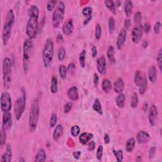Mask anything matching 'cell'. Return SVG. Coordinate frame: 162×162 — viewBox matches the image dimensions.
Masks as SVG:
<instances>
[{
    "label": "cell",
    "mask_w": 162,
    "mask_h": 162,
    "mask_svg": "<svg viewBox=\"0 0 162 162\" xmlns=\"http://www.w3.org/2000/svg\"><path fill=\"white\" fill-rule=\"evenodd\" d=\"M39 10L36 5H32L28 10L29 19L26 25V34L28 38L33 39L37 37L39 30Z\"/></svg>",
    "instance_id": "1"
},
{
    "label": "cell",
    "mask_w": 162,
    "mask_h": 162,
    "mask_svg": "<svg viewBox=\"0 0 162 162\" xmlns=\"http://www.w3.org/2000/svg\"><path fill=\"white\" fill-rule=\"evenodd\" d=\"M15 22V14L12 9L7 12L4 26L2 30V41L4 46H7L9 39L11 38L13 25Z\"/></svg>",
    "instance_id": "2"
},
{
    "label": "cell",
    "mask_w": 162,
    "mask_h": 162,
    "mask_svg": "<svg viewBox=\"0 0 162 162\" xmlns=\"http://www.w3.org/2000/svg\"><path fill=\"white\" fill-rule=\"evenodd\" d=\"M40 114V107L39 101L36 99L34 100L31 105L30 112H29V130L31 132H34L37 129L39 118Z\"/></svg>",
    "instance_id": "3"
},
{
    "label": "cell",
    "mask_w": 162,
    "mask_h": 162,
    "mask_svg": "<svg viewBox=\"0 0 162 162\" xmlns=\"http://www.w3.org/2000/svg\"><path fill=\"white\" fill-rule=\"evenodd\" d=\"M43 61L45 68H48L53 60L54 43L51 39H46L43 50Z\"/></svg>",
    "instance_id": "4"
},
{
    "label": "cell",
    "mask_w": 162,
    "mask_h": 162,
    "mask_svg": "<svg viewBox=\"0 0 162 162\" xmlns=\"http://www.w3.org/2000/svg\"><path fill=\"white\" fill-rule=\"evenodd\" d=\"M3 81L5 89H8L11 85L12 77V64L8 57H5L3 61Z\"/></svg>",
    "instance_id": "5"
},
{
    "label": "cell",
    "mask_w": 162,
    "mask_h": 162,
    "mask_svg": "<svg viewBox=\"0 0 162 162\" xmlns=\"http://www.w3.org/2000/svg\"><path fill=\"white\" fill-rule=\"evenodd\" d=\"M21 93H22L21 96L16 100L14 105V112L17 121H19L22 117L26 106L27 94H26V90L24 87H22L21 90Z\"/></svg>",
    "instance_id": "6"
},
{
    "label": "cell",
    "mask_w": 162,
    "mask_h": 162,
    "mask_svg": "<svg viewBox=\"0 0 162 162\" xmlns=\"http://www.w3.org/2000/svg\"><path fill=\"white\" fill-rule=\"evenodd\" d=\"M65 6L64 3L60 1L56 4L55 10L52 15V25L54 28H58L64 18Z\"/></svg>",
    "instance_id": "7"
},
{
    "label": "cell",
    "mask_w": 162,
    "mask_h": 162,
    "mask_svg": "<svg viewBox=\"0 0 162 162\" xmlns=\"http://www.w3.org/2000/svg\"><path fill=\"white\" fill-rule=\"evenodd\" d=\"M33 39L27 38L24 43L23 46V67L25 72H27L29 67L31 54L33 49Z\"/></svg>",
    "instance_id": "8"
},
{
    "label": "cell",
    "mask_w": 162,
    "mask_h": 162,
    "mask_svg": "<svg viewBox=\"0 0 162 162\" xmlns=\"http://www.w3.org/2000/svg\"><path fill=\"white\" fill-rule=\"evenodd\" d=\"M0 103H1V109L3 113L8 112L11 110L12 107V101L11 95L9 92L7 91L1 92Z\"/></svg>",
    "instance_id": "9"
},
{
    "label": "cell",
    "mask_w": 162,
    "mask_h": 162,
    "mask_svg": "<svg viewBox=\"0 0 162 162\" xmlns=\"http://www.w3.org/2000/svg\"><path fill=\"white\" fill-rule=\"evenodd\" d=\"M143 29L141 24L136 25L132 29L131 33L132 41L134 43L138 44L141 41L143 35Z\"/></svg>",
    "instance_id": "10"
},
{
    "label": "cell",
    "mask_w": 162,
    "mask_h": 162,
    "mask_svg": "<svg viewBox=\"0 0 162 162\" xmlns=\"http://www.w3.org/2000/svg\"><path fill=\"white\" fill-rule=\"evenodd\" d=\"M158 115V112L157 108H156L155 104H151L149 108L148 112V121L151 126L154 127L155 125L156 120H157Z\"/></svg>",
    "instance_id": "11"
},
{
    "label": "cell",
    "mask_w": 162,
    "mask_h": 162,
    "mask_svg": "<svg viewBox=\"0 0 162 162\" xmlns=\"http://www.w3.org/2000/svg\"><path fill=\"white\" fill-rule=\"evenodd\" d=\"M12 114L10 112H4L3 115L2 126L5 130H8L12 127Z\"/></svg>",
    "instance_id": "12"
},
{
    "label": "cell",
    "mask_w": 162,
    "mask_h": 162,
    "mask_svg": "<svg viewBox=\"0 0 162 162\" xmlns=\"http://www.w3.org/2000/svg\"><path fill=\"white\" fill-rule=\"evenodd\" d=\"M74 26L72 19H68L63 25L62 33L65 36H69L74 32Z\"/></svg>",
    "instance_id": "13"
},
{
    "label": "cell",
    "mask_w": 162,
    "mask_h": 162,
    "mask_svg": "<svg viewBox=\"0 0 162 162\" xmlns=\"http://www.w3.org/2000/svg\"><path fill=\"white\" fill-rule=\"evenodd\" d=\"M96 67L98 72L103 75L107 71V61L104 56H101L96 60Z\"/></svg>",
    "instance_id": "14"
},
{
    "label": "cell",
    "mask_w": 162,
    "mask_h": 162,
    "mask_svg": "<svg viewBox=\"0 0 162 162\" xmlns=\"http://www.w3.org/2000/svg\"><path fill=\"white\" fill-rule=\"evenodd\" d=\"M127 38V30L124 28L121 29L118 35L116 44L118 50H121L125 43Z\"/></svg>",
    "instance_id": "15"
},
{
    "label": "cell",
    "mask_w": 162,
    "mask_h": 162,
    "mask_svg": "<svg viewBox=\"0 0 162 162\" xmlns=\"http://www.w3.org/2000/svg\"><path fill=\"white\" fill-rule=\"evenodd\" d=\"M12 146L10 144H8L6 146L4 153L2 155L0 161L1 162H11L12 160Z\"/></svg>",
    "instance_id": "16"
},
{
    "label": "cell",
    "mask_w": 162,
    "mask_h": 162,
    "mask_svg": "<svg viewBox=\"0 0 162 162\" xmlns=\"http://www.w3.org/2000/svg\"><path fill=\"white\" fill-rule=\"evenodd\" d=\"M137 141L139 144H144L149 142L150 135L144 130H140L137 134Z\"/></svg>",
    "instance_id": "17"
},
{
    "label": "cell",
    "mask_w": 162,
    "mask_h": 162,
    "mask_svg": "<svg viewBox=\"0 0 162 162\" xmlns=\"http://www.w3.org/2000/svg\"><path fill=\"white\" fill-rule=\"evenodd\" d=\"M67 96L71 101H77L79 97L78 88L76 86L70 87L67 91Z\"/></svg>",
    "instance_id": "18"
},
{
    "label": "cell",
    "mask_w": 162,
    "mask_h": 162,
    "mask_svg": "<svg viewBox=\"0 0 162 162\" xmlns=\"http://www.w3.org/2000/svg\"><path fill=\"white\" fill-rule=\"evenodd\" d=\"M124 87H125L124 82L123 79L121 77L118 78L116 81L115 82L113 86L114 91L117 94L122 93L124 90Z\"/></svg>",
    "instance_id": "19"
},
{
    "label": "cell",
    "mask_w": 162,
    "mask_h": 162,
    "mask_svg": "<svg viewBox=\"0 0 162 162\" xmlns=\"http://www.w3.org/2000/svg\"><path fill=\"white\" fill-rule=\"evenodd\" d=\"M148 79L152 83H155L157 81V72L155 65H151L148 70Z\"/></svg>",
    "instance_id": "20"
},
{
    "label": "cell",
    "mask_w": 162,
    "mask_h": 162,
    "mask_svg": "<svg viewBox=\"0 0 162 162\" xmlns=\"http://www.w3.org/2000/svg\"><path fill=\"white\" fill-rule=\"evenodd\" d=\"M134 9L133 3L129 0H127L124 2V12L126 17H129L132 15Z\"/></svg>",
    "instance_id": "21"
},
{
    "label": "cell",
    "mask_w": 162,
    "mask_h": 162,
    "mask_svg": "<svg viewBox=\"0 0 162 162\" xmlns=\"http://www.w3.org/2000/svg\"><path fill=\"white\" fill-rule=\"evenodd\" d=\"M93 134L91 133L83 132L79 136V141L83 145H86L93 138Z\"/></svg>",
    "instance_id": "22"
},
{
    "label": "cell",
    "mask_w": 162,
    "mask_h": 162,
    "mask_svg": "<svg viewBox=\"0 0 162 162\" xmlns=\"http://www.w3.org/2000/svg\"><path fill=\"white\" fill-rule=\"evenodd\" d=\"M64 134V127L61 125H56L53 134V138L55 141H58Z\"/></svg>",
    "instance_id": "23"
},
{
    "label": "cell",
    "mask_w": 162,
    "mask_h": 162,
    "mask_svg": "<svg viewBox=\"0 0 162 162\" xmlns=\"http://www.w3.org/2000/svg\"><path fill=\"white\" fill-rule=\"evenodd\" d=\"M139 92L141 95H143L146 92V90H147L148 88V80L147 77H146V75H144V77L141 82H140L139 85Z\"/></svg>",
    "instance_id": "24"
},
{
    "label": "cell",
    "mask_w": 162,
    "mask_h": 162,
    "mask_svg": "<svg viewBox=\"0 0 162 162\" xmlns=\"http://www.w3.org/2000/svg\"><path fill=\"white\" fill-rule=\"evenodd\" d=\"M58 78L56 76L53 75L51 78V87H50V90L51 93L56 94L58 91Z\"/></svg>",
    "instance_id": "25"
},
{
    "label": "cell",
    "mask_w": 162,
    "mask_h": 162,
    "mask_svg": "<svg viewBox=\"0 0 162 162\" xmlns=\"http://www.w3.org/2000/svg\"><path fill=\"white\" fill-rule=\"evenodd\" d=\"M115 102L117 106L120 108H123L125 106V96L124 94L120 93L118 95V96L116 97L115 99Z\"/></svg>",
    "instance_id": "26"
},
{
    "label": "cell",
    "mask_w": 162,
    "mask_h": 162,
    "mask_svg": "<svg viewBox=\"0 0 162 162\" xmlns=\"http://www.w3.org/2000/svg\"><path fill=\"white\" fill-rule=\"evenodd\" d=\"M107 58L109 60V61H110L112 64H115V49L113 48V46H109L107 52Z\"/></svg>",
    "instance_id": "27"
},
{
    "label": "cell",
    "mask_w": 162,
    "mask_h": 162,
    "mask_svg": "<svg viewBox=\"0 0 162 162\" xmlns=\"http://www.w3.org/2000/svg\"><path fill=\"white\" fill-rule=\"evenodd\" d=\"M46 160V153L44 149H39L36 155L34 161L36 162H43Z\"/></svg>",
    "instance_id": "28"
},
{
    "label": "cell",
    "mask_w": 162,
    "mask_h": 162,
    "mask_svg": "<svg viewBox=\"0 0 162 162\" xmlns=\"http://www.w3.org/2000/svg\"><path fill=\"white\" fill-rule=\"evenodd\" d=\"M135 144V141L134 138H131L127 140V141L125 144V150L128 153H132Z\"/></svg>",
    "instance_id": "29"
},
{
    "label": "cell",
    "mask_w": 162,
    "mask_h": 162,
    "mask_svg": "<svg viewBox=\"0 0 162 162\" xmlns=\"http://www.w3.org/2000/svg\"><path fill=\"white\" fill-rule=\"evenodd\" d=\"M101 87H102L103 91L105 93L109 92V91L112 89V84L111 81L108 79H104L102 82Z\"/></svg>",
    "instance_id": "30"
},
{
    "label": "cell",
    "mask_w": 162,
    "mask_h": 162,
    "mask_svg": "<svg viewBox=\"0 0 162 162\" xmlns=\"http://www.w3.org/2000/svg\"><path fill=\"white\" fill-rule=\"evenodd\" d=\"M7 138V130L3 127H1V130H0V146H1V148H3V146L5 145V143H6Z\"/></svg>",
    "instance_id": "31"
},
{
    "label": "cell",
    "mask_w": 162,
    "mask_h": 162,
    "mask_svg": "<svg viewBox=\"0 0 162 162\" xmlns=\"http://www.w3.org/2000/svg\"><path fill=\"white\" fill-rule=\"evenodd\" d=\"M145 74L140 70H136L134 75V83L136 86H139L140 82L143 80Z\"/></svg>",
    "instance_id": "32"
},
{
    "label": "cell",
    "mask_w": 162,
    "mask_h": 162,
    "mask_svg": "<svg viewBox=\"0 0 162 162\" xmlns=\"http://www.w3.org/2000/svg\"><path fill=\"white\" fill-rule=\"evenodd\" d=\"M92 108L96 112H97L98 114L103 115V110H102V107H101V104L100 103V100L98 98L95 99V101H94Z\"/></svg>",
    "instance_id": "33"
},
{
    "label": "cell",
    "mask_w": 162,
    "mask_h": 162,
    "mask_svg": "<svg viewBox=\"0 0 162 162\" xmlns=\"http://www.w3.org/2000/svg\"><path fill=\"white\" fill-rule=\"evenodd\" d=\"M58 72L61 79L63 80L65 79L68 72L67 67L64 65H60L58 68Z\"/></svg>",
    "instance_id": "34"
},
{
    "label": "cell",
    "mask_w": 162,
    "mask_h": 162,
    "mask_svg": "<svg viewBox=\"0 0 162 162\" xmlns=\"http://www.w3.org/2000/svg\"><path fill=\"white\" fill-rule=\"evenodd\" d=\"M138 104H139V97L138 94L136 92H134L131 98L130 106L132 108H135L138 107Z\"/></svg>",
    "instance_id": "35"
},
{
    "label": "cell",
    "mask_w": 162,
    "mask_h": 162,
    "mask_svg": "<svg viewBox=\"0 0 162 162\" xmlns=\"http://www.w3.org/2000/svg\"><path fill=\"white\" fill-rule=\"evenodd\" d=\"M104 4H105L106 7L109 10V11L113 14L116 13V7L113 1H112V0H107V1H104Z\"/></svg>",
    "instance_id": "36"
},
{
    "label": "cell",
    "mask_w": 162,
    "mask_h": 162,
    "mask_svg": "<svg viewBox=\"0 0 162 162\" xmlns=\"http://www.w3.org/2000/svg\"><path fill=\"white\" fill-rule=\"evenodd\" d=\"M66 57V50L64 47L61 46L58 50V53H57V58L60 61H64Z\"/></svg>",
    "instance_id": "37"
},
{
    "label": "cell",
    "mask_w": 162,
    "mask_h": 162,
    "mask_svg": "<svg viewBox=\"0 0 162 162\" xmlns=\"http://www.w3.org/2000/svg\"><path fill=\"white\" fill-rule=\"evenodd\" d=\"M86 51L83 50L79 55V60L81 67L84 68L86 67Z\"/></svg>",
    "instance_id": "38"
},
{
    "label": "cell",
    "mask_w": 162,
    "mask_h": 162,
    "mask_svg": "<svg viewBox=\"0 0 162 162\" xmlns=\"http://www.w3.org/2000/svg\"><path fill=\"white\" fill-rule=\"evenodd\" d=\"M108 29L110 34H113L115 29V20L113 17H110L108 20Z\"/></svg>",
    "instance_id": "39"
},
{
    "label": "cell",
    "mask_w": 162,
    "mask_h": 162,
    "mask_svg": "<svg viewBox=\"0 0 162 162\" xmlns=\"http://www.w3.org/2000/svg\"><path fill=\"white\" fill-rule=\"evenodd\" d=\"M113 153L118 162H122L124 158V153L122 150H115L113 149Z\"/></svg>",
    "instance_id": "40"
},
{
    "label": "cell",
    "mask_w": 162,
    "mask_h": 162,
    "mask_svg": "<svg viewBox=\"0 0 162 162\" xmlns=\"http://www.w3.org/2000/svg\"><path fill=\"white\" fill-rule=\"evenodd\" d=\"M82 15L86 18L92 17V8L90 7H86L82 9Z\"/></svg>",
    "instance_id": "41"
},
{
    "label": "cell",
    "mask_w": 162,
    "mask_h": 162,
    "mask_svg": "<svg viewBox=\"0 0 162 162\" xmlns=\"http://www.w3.org/2000/svg\"><path fill=\"white\" fill-rule=\"evenodd\" d=\"M81 132V129L78 125H74L70 129V133L73 137H77Z\"/></svg>",
    "instance_id": "42"
},
{
    "label": "cell",
    "mask_w": 162,
    "mask_h": 162,
    "mask_svg": "<svg viewBox=\"0 0 162 162\" xmlns=\"http://www.w3.org/2000/svg\"><path fill=\"white\" fill-rule=\"evenodd\" d=\"M102 34V29L100 25L97 24L95 27V37L97 40H100Z\"/></svg>",
    "instance_id": "43"
},
{
    "label": "cell",
    "mask_w": 162,
    "mask_h": 162,
    "mask_svg": "<svg viewBox=\"0 0 162 162\" xmlns=\"http://www.w3.org/2000/svg\"><path fill=\"white\" fill-rule=\"evenodd\" d=\"M142 20V13L140 12H135L134 15V22L135 25L141 24V21Z\"/></svg>",
    "instance_id": "44"
},
{
    "label": "cell",
    "mask_w": 162,
    "mask_h": 162,
    "mask_svg": "<svg viewBox=\"0 0 162 162\" xmlns=\"http://www.w3.org/2000/svg\"><path fill=\"white\" fill-rule=\"evenodd\" d=\"M57 121H58V118H57V115L56 113H53L51 115L50 121V127L51 128H53L56 126Z\"/></svg>",
    "instance_id": "45"
},
{
    "label": "cell",
    "mask_w": 162,
    "mask_h": 162,
    "mask_svg": "<svg viewBox=\"0 0 162 162\" xmlns=\"http://www.w3.org/2000/svg\"><path fill=\"white\" fill-rule=\"evenodd\" d=\"M58 3V1H56V0H53V1H49L48 3H47V10L48 12H51L52 10H53L54 8H55L56 5Z\"/></svg>",
    "instance_id": "46"
},
{
    "label": "cell",
    "mask_w": 162,
    "mask_h": 162,
    "mask_svg": "<svg viewBox=\"0 0 162 162\" xmlns=\"http://www.w3.org/2000/svg\"><path fill=\"white\" fill-rule=\"evenodd\" d=\"M156 60H157V65L158 67V69L160 71L162 70V52L161 49H160L158 51V53L157 54V58H156Z\"/></svg>",
    "instance_id": "47"
},
{
    "label": "cell",
    "mask_w": 162,
    "mask_h": 162,
    "mask_svg": "<svg viewBox=\"0 0 162 162\" xmlns=\"http://www.w3.org/2000/svg\"><path fill=\"white\" fill-rule=\"evenodd\" d=\"M103 147L102 145H100L98 147L97 151H96V158L98 160L101 161L103 157Z\"/></svg>",
    "instance_id": "48"
},
{
    "label": "cell",
    "mask_w": 162,
    "mask_h": 162,
    "mask_svg": "<svg viewBox=\"0 0 162 162\" xmlns=\"http://www.w3.org/2000/svg\"><path fill=\"white\" fill-rule=\"evenodd\" d=\"M73 104L71 102H68L66 104H65L64 107V111L65 113H68L70 112V110L72 108Z\"/></svg>",
    "instance_id": "49"
},
{
    "label": "cell",
    "mask_w": 162,
    "mask_h": 162,
    "mask_svg": "<svg viewBox=\"0 0 162 162\" xmlns=\"http://www.w3.org/2000/svg\"><path fill=\"white\" fill-rule=\"evenodd\" d=\"M161 24L160 22H156L154 25L153 30L155 34H158L161 30Z\"/></svg>",
    "instance_id": "50"
},
{
    "label": "cell",
    "mask_w": 162,
    "mask_h": 162,
    "mask_svg": "<svg viewBox=\"0 0 162 162\" xmlns=\"http://www.w3.org/2000/svg\"><path fill=\"white\" fill-rule=\"evenodd\" d=\"M156 148L155 146H152L149 150V159H152L154 158V156L156 154Z\"/></svg>",
    "instance_id": "51"
},
{
    "label": "cell",
    "mask_w": 162,
    "mask_h": 162,
    "mask_svg": "<svg viewBox=\"0 0 162 162\" xmlns=\"http://www.w3.org/2000/svg\"><path fill=\"white\" fill-rule=\"evenodd\" d=\"M87 148H88V150L90 151H92L93 150H95V149L96 148V143L95 141H90V142H89L87 143Z\"/></svg>",
    "instance_id": "52"
},
{
    "label": "cell",
    "mask_w": 162,
    "mask_h": 162,
    "mask_svg": "<svg viewBox=\"0 0 162 162\" xmlns=\"http://www.w3.org/2000/svg\"><path fill=\"white\" fill-rule=\"evenodd\" d=\"M130 26H131V21L129 18H126L124 21V29L127 31L130 29Z\"/></svg>",
    "instance_id": "53"
},
{
    "label": "cell",
    "mask_w": 162,
    "mask_h": 162,
    "mask_svg": "<svg viewBox=\"0 0 162 162\" xmlns=\"http://www.w3.org/2000/svg\"><path fill=\"white\" fill-rule=\"evenodd\" d=\"M75 65L74 62H72L71 64H70L67 67L68 72L71 73L72 74V73H74L75 72Z\"/></svg>",
    "instance_id": "54"
},
{
    "label": "cell",
    "mask_w": 162,
    "mask_h": 162,
    "mask_svg": "<svg viewBox=\"0 0 162 162\" xmlns=\"http://www.w3.org/2000/svg\"><path fill=\"white\" fill-rule=\"evenodd\" d=\"M143 32H144L146 34H148L151 30V25L149 23H146L144 25H143Z\"/></svg>",
    "instance_id": "55"
},
{
    "label": "cell",
    "mask_w": 162,
    "mask_h": 162,
    "mask_svg": "<svg viewBox=\"0 0 162 162\" xmlns=\"http://www.w3.org/2000/svg\"><path fill=\"white\" fill-rule=\"evenodd\" d=\"M56 40L57 43H58L60 44H62L64 42V37H63V36H62V34L61 33H58V34H57L56 38Z\"/></svg>",
    "instance_id": "56"
},
{
    "label": "cell",
    "mask_w": 162,
    "mask_h": 162,
    "mask_svg": "<svg viewBox=\"0 0 162 162\" xmlns=\"http://www.w3.org/2000/svg\"><path fill=\"white\" fill-rule=\"evenodd\" d=\"M93 83H94V86L95 87H97L98 86V83H99V77L97 74H94V77H93Z\"/></svg>",
    "instance_id": "57"
},
{
    "label": "cell",
    "mask_w": 162,
    "mask_h": 162,
    "mask_svg": "<svg viewBox=\"0 0 162 162\" xmlns=\"http://www.w3.org/2000/svg\"><path fill=\"white\" fill-rule=\"evenodd\" d=\"M91 53H92V56L93 58H95L97 55V53H98L97 48L95 46H92L91 47Z\"/></svg>",
    "instance_id": "58"
},
{
    "label": "cell",
    "mask_w": 162,
    "mask_h": 162,
    "mask_svg": "<svg viewBox=\"0 0 162 162\" xmlns=\"http://www.w3.org/2000/svg\"><path fill=\"white\" fill-rule=\"evenodd\" d=\"M81 155V152L80 151H76L73 153V156H74V158L76 160H79Z\"/></svg>",
    "instance_id": "59"
},
{
    "label": "cell",
    "mask_w": 162,
    "mask_h": 162,
    "mask_svg": "<svg viewBox=\"0 0 162 162\" xmlns=\"http://www.w3.org/2000/svg\"><path fill=\"white\" fill-rule=\"evenodd\" d=\"M104 142L106 144H108L110 142V138H109V135L108 134H105L104 135Z\"/></svg>",
    "instance_id": "60"
},
{
    "label": "cell",
    "mask_w": 162,
    "mask_h": 162,
    "mask_svg": "<svg viewBox=\"0 0 162 162\" xmlns=\"http://www.w3.org/2000/svg\"><path fill=\"white\" fill-rule=\"evenodd\" d=\"M148 104L147 103H144L143 106V110L144 112H146L148 111Z\"/></svg>",
    "instance_id": "61"
},
{
    "label": "cell",
    "mask_w": 162,
    "mask_h": 162,
    "mask_svg": "<svg viewBox=\"0 0 162 162\" xmlns=\"http://www.w3.org/2000/svg\"><path fill=\"white\" fill-rule=\"evenodd\" d=\"M148 46V41H144L143 42V43H142V47H143V48H146Z\"/></svg>",
    "instance_id": "62"
},
{
    "label": "cell",
    "mask_w": 162,
    "mask_h": 162,
    "mask_svg": "<svg viewBox=\"0 0 162 162\" xmlns=\"http://www.w3.org/2000/svg\"><path fill=\"white\" fill-rule=\"evenodd\" d=\"M115 7H120L121 5V1H117L115 3Z\"/></svg>",
    "instance_id": "63"
},
{
    "label": "cell",
    "mask_w": 162,
    "mask_h": 162,
    "mask_svg": "<svg viewBox=\"0 0 162 162\" xmlns=\"http://www.w3.org/2000/svg\"><path fill=\"white\" fill-rule=\"evenodd\" d=\"M25 160L23 158H21V159H20V161H23V162H24Z\"/></svg>",
    "instance_id": "64"
}]
</instances>
